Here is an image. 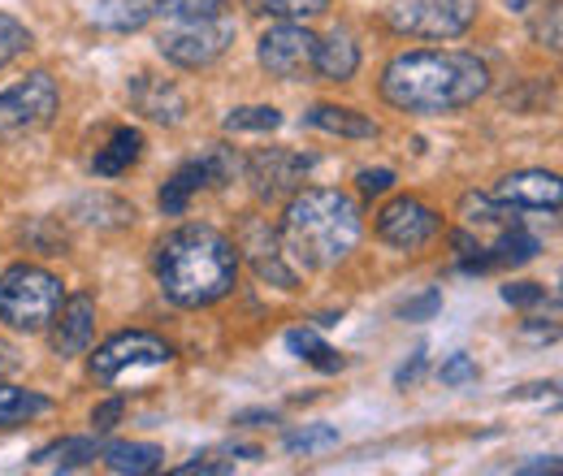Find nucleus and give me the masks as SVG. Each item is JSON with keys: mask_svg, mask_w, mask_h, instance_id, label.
Returning <instances> with one entry per match:
<instances>
[{"mask_svg": "<svg viewBox=\"0 0 563 476\" xmlns=\"http://www.w3.org/2000/svg\"><path fill=\"white\" fill-rule=\"evenodd\" d=\"M494 200L516 212H547L555 217L563 200V187L555 174L547 169H520V174H507L498 187H494Z\"/></svg>", "mask_w": 563, "mask_h": 476, "instance_id": "nucleus-14", "label": "nucleus"}, {"mask_svg": "<svg viewBox=\"0 0 563 476\" xmlns=\"http://www.w3.org/2000/svg\"><path fill=\"white\" fill-rule=\"evenodd\" d=\"M438 308H442V295H438V290H424V295L408 299V303L399 308V317H404V321H429Z\"/></svg>", "mask_w": 563, "mask_h": 476, "instance_id": "nucleus-33", "label": "nucleus"}, {"mask_svg": "<svg viewBox=\"0 0 563 476\" xmlns=\"http://www.w3.org/2000/svg\"><path fill=\"white\" fill-rule=\"evenodd\" d=\"M31 44H35V40H31V31H26L18 18L0 13V69L9 66V62H18V57H22Z\"/></svg>", "mask_w": 563, "mask_h": 476, "instance_id": "nucleus-29", "label": "nucleus"}, {"mask_svg": "<svg viewBox=\"0 0 563 476\" xmlns=\"http://www.w3.org/2000/svg\"><path fill=\"white\" fill-rule=\"evenodd\" d=\"M308 169H312V156L308 152H286V147H261L247 160V178H252V187H256L261 200L290 196L295 187H303Z\"/></svg>", "mask_w": 563, "mask_h": 476, "instance_id": "nucleus-12", "label": "nucleus"}, {"mask_svg": "<svg viewBox=\"0 0 563 476\" xmlns=\"http://www.w3.org/2000/svg\"><path fill=\"white\" fill-rule=\"evenodd\" d=\"M100 460L118 476H147L161 468L165 455H161V446H147V442H113L100 451Z\"/></svg>", "mask_w": 563, "mask_h": 476, "instance_id": "nucleus-21", "label": "nucleus"}, {"mask_svg": "<svg viewBox=\"0 0 563 476\" xmlns=\"http://www.w3.org/2000/svg\"><path fill=\"white\" fill-rule=\"evenodd\" d=\"M286 351L299 355V359H308V364L321 368V373H343V368H347V359H343L334 346H325L312 330H290V334H286Z\"/></svg>", "mask_w": 563, "mask_h": 476, "instance_id": "nucleus-24", "label": "nucleus"}, {"mask_svg": "<svg viewBox=\"0 0 563 476\" xmlns=\"http://www.w3.org/2000/svg\"><path fill=\"white\" fill-rule=\"evenodd\" d=\"M424 359H429V355H424V346H417V351H412V359H408V364L395 373V381H399V386H412V381H421Z\"/></svg>", "mask_w": 563, "mask_h": 476, "instance_id": "nucleus-37", "label": "nucleus"}, {"mask_svg": "<svg viewBox=\"0 0 563 476\" xmlns=\"http://www.w3.org/2000/svg\"><path fill=\"white\" fill-rule=\"evenodd\" d=\"M256 13L282 18V22H299V18H317L330 9V0H247Z\"/></svg>", "mask_w": 563, "mask_h": 476, "instance_id": "nucleus-27", "label": "nucleus"}, {"mask_svg": "<svg viewBox=\"0 0 563 476\" xmlns=\"http://www.w3.org/2000/svg\"><path fill=\"white\" fill-rule=\"evenodd\" d=\"M96 460H100V442L96 438H62V442L44 446L31 464L35 468H53V473H78V468H87Z\"/></svg>", "mask_w": 563, "mask_h": 476, "instance_id": "nucleus-20", "label": "nucleus"}, {"mask_svg": "<svg viewBox=\"0 0 563 476\" xmlns=\"http://www.w3.org/2000/svg\"><path fill=\"white\" fill-rule=\"evenodd\" d=\"M143 152V135L140 131H118V135L109 139L100 152H96V160H91V174H100V178H118V174H126L135 160H140Z\"/></svg>", "mask_w": 563, "mask_h": 476, "instance_id": "nucleus-22", "label": "nucleus"}, {"mask_svg": "<svg viewBox=\"0 0 563 476\" xmlns=\"http://www.w3.org/2000/svg\"><path fill=\"white\" fill-rule=\"evenodd\" d=\"M225 0H156L152 13L165 22H205V18H221Z\"/></svg>", "mask_w": 563, "mask_h": 476, "instance_id": "nucleus-25", "label": "nucleus"}, {"mask_svg": "<svg viewBox=\"0 0 563 476\" xmlns=\"http://www.w3.org/2000/svg\"><path fill=\"white\" fill-rule=\"evenodd\" d=\"M62 299V281L40 265H9L0 273V321L18 334L48 330Z\"/></svg>", "mask_w": 563, "mask_h": 476, "instance_id": "nucleus-4", "label": "nucleus"}, {"mask_svg": "<svg viewBox=\"0 0 563 476\" xmlns=\"http://www.w3.org/2000/svg\"><path fill=\"white\" fill-rule=\"evenodd\" d=\"M78 9H82V18L91 26L118 31V35L140 31L143 22L152 18V0H78Z\"/></svg>", "mask_w": 563, "mask_h": 476, "instance_id": "nucleus-17", "label": "nucleus"}, {"mask_svg": "<svg viewBox=\"0 0 563 476\" xmlns=\"http://www.w3.org/2000/svg\"><path fill=\"white\" fill-rule=\"evenodd\" d=\"M533 35H538V44H542V48L560 53V48H563V35H560V0H551V4H547V18H538Z\"/></svg>", "mask_w": 563, "mask_h": 476, "instance_id": "nucleus-30", "label": "nucleus"}, {"mask_svg": "<svg viewBox=\"0 0 563 476\" xmlns=\"http://www.w3.org/2000/svg\"><path fill=\"white\" fill-rule=\"evenodd\" d=\"M234 464H217V460H191L183 468H174V476H230Z\"/></svg>", "mask_w": 563, "mask_h": 476, "instance_id": "nucleus-35", "label": "nucleus"}, {"mask_svg": "<svg viewBox=\"0 0 563 476\" xmlns=\"http://www.w3.org/2000/svg\"><path fill=\"white\" fill-rule=\"evenodd\" d=\"M234 44V22L225 18H205V22H174L169 31H161L156 48L165 62L183 69H205L212 66L225 48Z\"/></svg>", "mask_w": 563, "mask_h": 476, "instance_id": "nucleus-7", "label": "nucleus"}, {"mask_svg": "<svg viewBox=\"0 0 563 476\" xmlns=\"http://www.w3.org/2000/svg\"><path fill=\"white\" fill-rule=\"evenodd\" d=\"M122 411H126V403H122V399H109V403H100V408L91 411V424H96V433L113 429V424L122 420Z\"/></svg>", "mask_w": 563, "mask_h": 476, "instance_id": "nucleus-36", "label": "nucleus"}, {"mask_svg": "<svg viewBox=\"0 0 563 476\" xmlns=\"http://www.w3.org/2000/svg\"><path fill=\"white\" fill-rule=\"evenodd\" d=\"M503 299L511 308H533V303H547V290L538 281H507L503 286Z\"/></svg>", "mask_w": 563, "mask_h": 476, "instance_id": "nucleus-31", "label": "nucleus"}, {"mask_svg": "<svg viewBox=\"0 0 563 476\" xmlns=\"http://www.w3.org/2000/svg\"><path fill=\"white\" fill-rule=\"evenodd\" d=\"M239 252L252 261V269H256V277H261V281H269V286H282V290H295L299 273L286 265L282 239H278V230H274L269 221H261V217H247V221H243V230H239Z\"/></svg>", "mask_w": 563, "mask_h": 476, "instance_id": "nucleus-13", "label": "nucleus"}, {"mask_svg": "<svg viewBox=\"0 0 563 476\" xmlns=\"http://www.w3.org/2000/svg\"><path fill=\"white\" fill-rule=\"evenodd\" d=\"M438 230H442V217L421 200H412V196H404V200H395V204L377 212V239L399 247V252H421Z\"/></svg>", "mask_w": 563, "mask_h": 476, "instance_id": "nucleus-11", "label": "nucleus"}, {"mask_svg": "<svg viewBox=\"0 0 563 476\" xmlns=\"http://www.w3.org/2000/svg\"><path fill=\"white\" fill-rule=\"evenodd\" d=\"M234 174H239L234 152H230L225 143H209L196 160H187V165L161 187V212H165V217L187 212V204H191L196 191H205V187H225Z\"/></svg>", "mask_w": 563, "mask_h": 476, "instance_id": "nucleus-8", "label": "nucleus"}, {"mask_svg": "<svg viewBox=\"0 0 563 476\" xmlns=\"http://www.w3.org/2000/svg\"><path fill=\"white\" fill-rule=\"evenodd\" d=\"M438 377H442V386H468V381H477V364L468 355H451L438 368Z\"/></svg>", "mask_w": 563, "mask_h": 476, "instance_id": "nucleus-32", "label": "nucleus"}, {"mask_svg": "<svg viewBox=\"0 0 563 476\" xmlns=\"http://www.w3.org/2000/svg\"><path fill=\"white\" fill-rule=\"evenodd\" d=\"M44 411H53V399H48V395L22 390V386H4V381H0V429L26 424V420H35V416H44Z\"/></svg>", "mask_w": 563, "mask_h": 476, "instance_id": "nucleus-23", "label": "nucleus"}, {"mask_svg": "<svg viewBox=\"0 0 563 476\" xmlns=\"http://www.w3.org/2000/svg\"><path fill=\"white\" fill-rule=\"evenodd\" d=\"M312 69H317L321 78H330V82L355 78V69H360V48H355L352 35H347V31H334V35H325V40H317Z\"/></svg>", "mask_w": 563, "mask_h": 476, "instance_id": "nucleus-18", "label": "nucleus"}, {"mask_svg": "<svg viewBox=\"0 0 563 476\" xmlns=\"http://www.w3.org/2000/svg\"><path fill=\"white\" fill-rule=\"evenodd\" d=\"M169 359H174L169 342L156 339V334H143V330H131V334L109 339L91 355V377L113 386L126 368H156V364H169Z\"/></svg>", "mask_w": 563, "mask_h": 476, "instance_id": "nucleus-10", "label": "nucleus"}, {"mask_svg": "<svg viewBox=\"0 0 563 476\" xmlns=\"http://www.w3.org/2000/svg\"><path fill=\"white\" fill-rule=\"evenodd\" d=\"M57 330H53V351L62 355V359H70V355H82L91 339H96V299L91 295H74V299H62V308H57Z\"/></svg>", "mask_w": 563, "mask_h": 476, "instance_id": "nucleus-15", "label": "nucleus"}, {"mask_svg": "<svg viewBox=\"0 0 563 476\" xmlns=\"http://www.w3.org/2000/svg\"><path fill=\"white\" fill-rule=\"evenodd\" d=\"M13 364H18V359H13V351H9V346H4V342H0V377H4V373H9V368H13Z\"/></svg>", "mask_w": 563, "mask_h": 476, "instance_id": "nucleus-40", "label": "nucleus"}, {"mask_svg": "<svg viewBox=\"0 0 563 476\" xmlns=\"http://www.w3.org/2000/svg\"><path fill=\"white\" fill-rule=\"evenodd\" d=\"M303 122L312 131H325V135H343V139H377V122L355 113V109H339V104H317L303 113Z\"/></svg>", "mask_w": 563, "mask_h": 476, "instance_id": "nucleus-19", "label": "nucleus"}, {"mask_svg": "<svg viewBox=\"0 0 563 476\" xmlns=\"http://www.w3.org/2000/svg\"><path fill=\"white\" fill-rule=\"evenodd\" d=\"M156 281L178 308H209L239 281V247L212 225H183L156 247Z\"/></svg>", "mask_w": 563, "mask_h": 476, "instance_id": "nucleus-2", "label": "nucleus"}, {"mask_svg": "<svg viewBox=\"0 0 563 476\" xmlns=\"http://www.w3.org/2000/svg\"><path fill=\"white\" fill-rule=\"evenodd\" d=\"M360 196H386L395 187V174L390 169H360Z\"/></svg>", "mask_w": 563, "mask_h": 476, "instance_id": "nucleus-34", "label": "nucleus"}, {"mask_svg": "<svg viewBox=\"0 0 563 476\" xmlns=\"http://www.w3.org/2000/svg\"><path fill=\"white\" fill-rule=\"evenodd\" d=\"M234 420H239V424H252V429H256V424H274L278 416H274V411H239Z\"/></svg>", "mask_w": 563, "mask_h": 476, "instance_id": "nucleus-38", "label": "nucleus"}, {"mask_svg": "<svg viewBox=\"0 0 563 476\" xmlns=\"http://www.w3.org/2000/svg\"><path fill=\"white\" fill-rule=\"evenodd\" d=\"M282 252L303 269H334L360 243V204L334 187L299 191L282 217Z\"/></svg>", "mask_w": 563, "mask_h": 476, "instance_id": "nucleus-3", "label": "nucleus"}, {"mask_svg": "<svg viewBox=\"0 0 563 476\" xmlns=\"http://www.w3.org/2000/svg\"><path fill=\"white\" fill-rule=\"evenodd\" d=\"M490 91V69L473 53L417 48L399 53L382 74V96L404 113H455L477 104Z\"/></svg>", "mask_w": 563, "mask_h": 476, "instance_id": "nucleus-1", "label": "nucleus"}, {"mask_svg": "<svg viewBox=\"0 0 563 476\" xmlns=\"http://www.w3.org/2000/svg\"><path fill=\"white\" fill-rule=\"evenodd\" d=\"M339 446V429L334 424H303L295 433H286V451L290 455H317V451H330Z\"/></svg>", "mask_w": 563, "mask_h": 476, "instance_id": "nucleus-26", "label": "nucleus"}, {"mask_svg": "<svg viewBox=\"0 0 563 476\" xmlns=\"http://www.w3.org/2000/svg\"><path fill=\"white\" fill-rule=\"evenodd\" d=\"M520 476H538V473H560V460L551 455V460H538V464H525V468H516Z\"/></svg>", "mask_w": 563, "mask_h": 476, "instance_id": "nucleus-39", "label": "nucleus"}, {"mask_svg": "<svg viewBox=\"0 0 563 476\" xmlns=\"http://www.w3.org/2000/svg\"><path fill=\"white\" fill-rule=\"evenodd\" d=\"M261 66L269 69L282 82H299L312 74V57H317V35L299 22H278L261 35V48H256Z\"/></svg>", "mask_w": 563, "mask_h": 476, "instance_id": "nucleus-9", "label": "nucleus"}, {"mask_svg": "<svg viewBox=\"0 0 563 476\" xmlns=\"http://www.w3.org/2000/svg\"><path fill=\"white\" fill-rule=\"evenodd\" d=\"M278 126H282V113L269 109V104H252V109L225 113V131H256V135H265V131H278Z\"/></svg>", "mask_w": 563, "mask_h": 476, "instance_id": "nucleus-28", "label": "nucleus"}, {"mask_svg": "<svg viewBox=\"0 0 563 476\" xmlns=\"http://www.w3.org/2000/svg\"><path fill=\"white\" fill-rule=\"evenodd\" d=\"M477 18V0H399L386 22L399 35L412 40H455L473 26Z\"/></svg>", "mask_w": 563, "mask_h": 476, "instance_id": "nucleus-5", "label": "nucleus"}, {"mask_svg": "<svg viewBox=\"0 0 563 476\" xmlns=\"http://www.w3.org/2000/svg\"><path fill=\"white\" fill-rule=\"evenodd\" d=\"M131 104L140 109L143 118L161 122V126H178V122L187 118V96H183L174 82L152 78V74L131 78Z\"/></svg>", "mask_w": 563, "mask_h": 476, "instance_id": "nucleus-16", "label": "nucleus"}, {"mask_svg": "<svg viewBox=\"0 0 563 476\" xmlns=\"http://www.w3.org/2000/svg\"><path fill=\"white\" fill-rule=\"evenodd\" d=\"M62 104V91L53 82V74H31L18 87L0 91V139H22L35 135L53 122Z\"/></svg>", "mask_w": 563, "mask_h": 476, "instance_id": "nucleus-6", "label": "nucleus"}]
</instances>
